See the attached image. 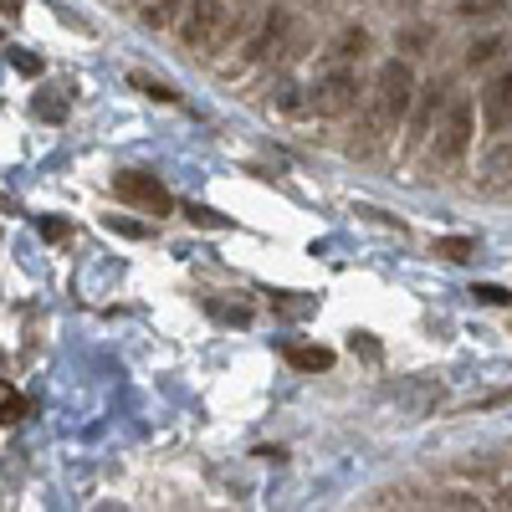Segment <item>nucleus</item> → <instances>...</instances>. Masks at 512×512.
Returning <instances> with one entry per match:
<instances>
[{"instance_id": "28", "label": "nucleus", "mask_w": 512, "mask_h": 512, "mask_svg": "<svg viewBox=\"0 0 512 512\" xmlns=\"http://www.w3.org/2000/svg\"><path fill=\"white\" fill-rule=\"evenodd\" d=\"M0 41H6V31H0Z\"/></svg>"}, {"instance_id": "27", "label": "nucleus", "mask_w": 512, "mask_h": 512, "mask_svg": "<svg viewBox=\"0 0 512 512\" xmlns=\"http://www.w3.org/2000/svg\"><path fill=\"white\" fill-rule=\"evenodd\" d=\"M497 507H512V487H502V492H497Z\"/></svg>"}, {"instance_id": "19", "label": "nucleus", "mask_w": 512, "mask_h": 512, "mask_svg": "<svg viewBox=\"0 0 512 512\" xmlns=\"http://www.w3.org/2000/svg\"><path fill=\"white\" fill-rule=\"evenodd\" d=\"M472 251H477V241H466V236L436 241V256H446V262H472Z\"/></svg>"}, {"instance_id": "8", "label": "nucleus", "mask_w": 512, "mask_h": 512, "mask_svg": "<svg viewBox=\"0 0 512 512\" xmlns=\"http://www.w3.org/2000/svg\"><path fill=\"white\" fill-rule=\"evenodd\" d=\"M482 118H487L492 134L512 123V72H497L487 88H482Z\"/></svg>"}, {"instance_id": "14", "label": "nucleus", "mask_w": 512, "mask_h": 512, "mask_svg": "<svg viewBox=\"0 0 512 512\" xmlns=\"http://www.w3.org/2000/svg\"><path fill=\"white\" fill-rule=\"evenodd\" d=\"M185 11H190V0H149V6H144V21H149L154 31H164V26H175Z\"/></svg>"}, {"instance_id": "11", "label": "nucleus", "mask_w": 512, "mask_h": 512, "mask_svg": "<svg viewBox=\"0 0 512 512\" xmlns=\"http://www.w3.org/2000/svg\"><path fill=\"white\" fill-rule=\"evenodd\" d=\"M451 16L456 21H497V16H507V0H451Z\"/></svg>"}, {"instance_id": "23", "label": "nucleus", "mask_w": 512, "mask_h": 512, "mask_svg": "<svg viewBox=\"0 0 512 512\" xmlns=\"http://www.w3.org/2000/svg\"><path fill=\"white\" fill-rule=\"evenodd\" d=\"M36 226H41V236H47V241H62L67 236V221H57V216H41Z\"/></svg>"}, {"instance_id": "25", "label": "nucleus", "mask_w": 512, "mask_h": 512, "mask_svg": "<svg viewBox=\"0 0 512 512\" xmlns=\"http://www.w3.org/2000/svg\"><path fill=\"white\" fill-rule=\"evenodd\" d=\"M190 221H200V226H221L216 210H200V205H190Z\"/></svg>"}, {"instance_id": "20", "label": "nucleus", "mask_w": 512, "mask_h": 512, "mask_svg": "<svg viewBox=\"0 0 512 512\" xmlns=\"http://www.w3.org/2000/svg\"><path fill=\"white\" fill-rule=\"evenodd\" d=\"M472 297H477V303H492V308H512V292L507 287H492V282H477Z\"/></svg>"}, {"instance_id": "13", "label": "nucleus", "mask_w": 512, "mask_h": 512, "mask_svg": "<svg viewBox=\"0 0 512 512\" xmlns=\"http://www.w3.org/2000/svg\"><path fill=\"white\" fill-rule=\"evenodd\" d=\"M431 47H436V26H405V31H395V52H405V57H420Z\"/></svg>"}, {"instance_id": "1", "label": "nucleus", "mask_w": 512, "mask_h": 512, "mask_svg": "<svg viewBox=\"0 0 512 512\" xmlns=\"http://www.w3.org/2000/svg\"><path fill=\"white\" fill-rule=\"evenodd\" d=\"M415 103V67L405 57H390L374 72V128H395Z\"/></svg>"}, {"instance_id": "9", "label": "nucleus", "mask_w": 512, "mask_h": 512, "mask_svg": "<svg viewBox=\"0 0 512 512\" xmlns=\"http://www.w3.org/2000/svg\"><path fill=\"white\" fill-rule=\"evenodd\" d=\"M364 57H369V31L364 26H344L328 41V62H338V67H354Z\"/></svg>"}, {"instance_id": "3", "label": "nucleus", "mask_w": 512, "mask_h": 512, "mask_svg": "<svg viewBox=\"0 0 512 512\" xmlns=\"http://www.w3.org/2000/svg\"><path fill=\"white\" fill-rule=\"evenodd\" d=\"M359 93H364V88H359V72L333 62V72H323L313 88H308V103H313L318 118H344V113L359 108Z\"/></svg>"}, {"instance_id": "18", "label": "nucleus", "mask_w": 512, "mask_h": 512, "mask_svg": "<svg viewBox=\"0 0 512 512\" xmlns=\"http://www.w3.org/2000/svg\"><path fill=\"white\" fill-rule=\"evenodd\" d=\"M272 108H282V113H292V118H297V113H313V103L303 98V88H292V82H282V88L272 93Z\"/></svg>"}, {"instance_id": "15", "label": "nucleus", "mask_w": 512, "mask_h": 512, "mask_svg": "<svg viewBox=\"0 0 512 512\" xmlns=\"http://www.w3.org/2000/svg\"><path fill=\"white\" fill-rule=\"evenodd\" d=\"M31 415V400L26 395H16L6 379H0V425H21Z\"/></svg>"}, {"instance_id": "12", "label": "nucleus", "mask_w": 512, "mask_h": 512, "mask_svg": "<svg viewBox=\"0 0 512 512\" xmlns=\"http://www.w3.org/2000/svg\"><path fill=\"white\" fill-rule=\"evenodd\" d=\"M482 175H487V185H512V144H492L487 149Z\"/></svg>"}, {"instance_id": "2", "label": "nucleus", "mask_w": 512, "mask_h": 512, "mask_svg": "<svg viewBox=\"0 0 512 512\" xmlns=\"http://www.w3.org/2000/svg\"><path fill=\"white\" fill-rule=\"evenodd\" d=\"M231 26H236V11L226 0H190V11L180 16V41L195 52H216L231 36Z\"/></svg>"}, {"instance_id": "26", "label": "nucleus", "mask_w": 512, "mask_h": 512, "mask_svg": "<svg viewBox=\"0 0 512 512\" xmlns=\"http://www.w3.org/2000/svg\"><path fill=\"white\" fill-rule=\"evenodd\" d=\"M0 11H11V16H21V0H0Z\"/></svg>"}, {"instance_id": "5", "label": "nucleus", "mask_w": 512, "mask_h": 512, "mask_svg": "<svg viewBox=\"0 0 512 512\" xmlns=\"http://www.w3.org/2000/svg\"><path fill=\"white\" fill-rule=\"evenodd\" d=\"M466 149H472V98H451L446 123L436 128V164L451 169V164H461Z\"/></svg>"}, {"instance_id": "7", "label": "nucleus", "mask_w": 512, "mask_h": 512, "mask_svg": "<svg viewBox=\"0 0 512 512\" xmlns=\"http://www.w3.org/2000/svg\"><path fill=\"white\" fill-rule=\"evenodd\" d=\"M441 103H446V88H441V82H425V88H415V103H410V144H425V139L436 134Z\"/></svg>"}, {"instance_id": "10", "label": "nucleus", "mask_w": 512, "mask_h": 512, "mask_svg": "<svg viewBox=\"0 0 512 512\" xmlns=\"http://www.w3.org/2000/svg\"><path fill=\"white\" fill-rule=\"evenodd\" d=\"M282 359H287L292 369H303V374L333 369V349H323V344H282Z\"/></svg>"}, {"instance_id": "22", "label": "nucleus", "mask_w": 512, "mask_h": 512, "mask_svg": "<svg viewBox=\"0 0 512 512\" xmlns=\"http://www.w3.org/2000/svg\"><path fill=\"white\" fill-rule=\"evenodd\" d=\"M277 308H282V313H292V318H297V313H308V308H313V303H303V292H282V297H277Z\"/></svg>"}, {"instance_id": "16", "label": "nucleus", "mask_w": 512, "mask_h": 512, "mask_svg": "<svg viewBox=\"0 0 512 512\" xmlns=\"http://www.w3.org/2000/svg\"><path fill=\"white\" fill-rule=\"evenodd\" d=\"M67 103H72V93L67 88H47V93H36V118H47V123H57V118H67Z\"/></svg>"}, {"instance_id": "21", "label": "nucleus", "mask_w": 512, "mask_h": 512, "mask_svg": "<svg viewBox=\"0 0 512 512\" xmlns=\"http://www.w3.org/2000/svg\"><path fill=\"white\" fill-rule=\"evenodd\" d=\"M134 88H144L149 98H159V103H175V93L164 88V82H154V77H144V72H134Z\"/></svg>"}, {"instance_id": "24", "label": "nucleus", "mask_w": 512, "mask_h": 512, "mask_svg": "<svg viewBox=\"0 0 512 512\" xmlns=\"http://www.w3.org/2000/svg\"><path fill=\"white\" fill-rule=\"evenodd\" d=\"M11 62H16L21 72H41V57H36V52H11Z\"/></svg>"}, {"instance_id": "17", "label": "nucleus", "mask_w": 512, "mask_h": 512, "mask_svg": "<svg viewBox=\"0 0 512 512\" xmlns=\"http://www.w3.org/2000/svg\"><path fill=\"white\" fill-rule=\"evenodd\" d=\"M502 52H507L502 36H482V41H472V47H466V67H492Z\"/></svg>"}, {"instance_id": "4", "label": "nucleus", "mask_w": 512, "mask_h": 512, "mask_svg": "<svg viewBox=\"0 0 512 512\" xmlns=\"http://www.w3.org/2000/svg\"><path fill=\"white\" fill-rule=\"evenodd\" d=\"M113 195L123 205L144 210V216H169V210H175V195H169L164 180L149 175V169H118V175H113Z\"/></svg>"}, {"instance_id": "6", "label": "nucleus", "mask_w": 512, "mask_h": 512, "mask_svg": "<svg viewBox=\"0 0 512 512\" xmlns=\"http://www.w3.org/2000/svg\"><path fill=\"white\" fill-rule=\"evenodd\" d=\"M287 31H292V11H282V6H272L267 16H262V26H256L251 36H246V47H241V62H262V57H272L282 41H287Z\"/></svg>"}]
</instances>
